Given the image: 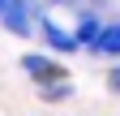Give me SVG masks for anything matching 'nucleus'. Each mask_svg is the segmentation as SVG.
I'll return each instance as SVG.
<instances>
[{
	"instance_id": "f257e3e1",
	"label": "nucleus",
	"mask_w": 120,
	"mask_h": 116,
	"mask_svg": "<svg viewBox=\"0 0 120 116\" xmlns=\"http://www.w3.org/2000/svg\"><path fill=\"white\" fill-rule=\"evenodd\" d=\"M0 26L13 35H30L39 30V17H34V4L30 0H0Z\"/></svg>"
},
{
	"instance_id": "f03ea898",
	"label": "nucleus",
	"mask_w": 120,
	"mask_h": 116,
	"mask_svg": "<svg viewBox=\"0 0 120 116\" xmlns=\"http://www.w3.org/2000/svg\"><path fill=\"white\" fill-rule=\"evenodd\" d=\"M39 35H43V43H47V52H56V56L82 52V47H77V39H73V26H60L52 13H43V17H39Z\"/></svg>"
},
{
	"instance_id": "7ed1b4c3",
	"label": "nucleus",
	"mask_w": 120,
	"mask_h": 116,
	"mask_svg": "<svg viewBox=\"0 0 120 116\" xmlns=\"http://www.w3.org/2000/svg\"><path fill=\"white\" fill-rule=\"evenodd\" d=\"M22 69H26V73L34 77L39 86H52V82H69L64 65H60V60H52V56H22Z\"/></svg>"
},
{
	"instance_id": "20e7f679",
	"label": "nucleus",
	"mask_w": 120,
	"mask_h": 116,
	"mask_svg": "<svg viewBox=\"0 0 120 116\" xmlns=\"http://www.w3.org/2000/svg\"><path fill=\"white\" fill-rule=\"evenodd\" d=\"M90 52H94V56H107V60H120V17L103 26V35H99V43Z\"/></svg>"
},
{
	"instance_id": "39448f33",
	"label": "nucleus",
	"mask_w": 120,
	"mask_h": 116,
	"mask_svg": "<svg viewBox=\"0 0 120 116\" xmlns=\"http://www.w3.org/2000/svg\"><path fill=\"white\" fill-rule=\"evenodd\" d=\"M73 95V82H52V86H39V99H47V103H64Z\"/></svg>"
},
{
	"instance_id": "423d86ee",
	"label": "nucleus",
	"mask_w": 120,
	"mask_h": 116,
	"mask_svg": "<svg viewBox=\"0 0 120 116\" xmlns=\"http://www.w3.org/2000/svg\"><path fill=\"white\" fill-rule=\"evenodd\" d=\"M107 90H112V95H120V65H112V69H107Z\"/></svg>"
}]
</instances>
